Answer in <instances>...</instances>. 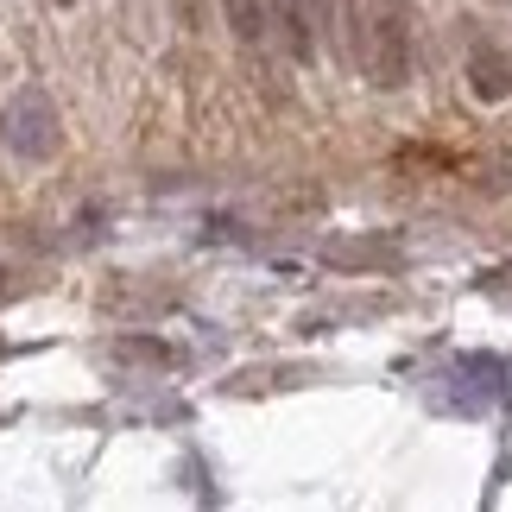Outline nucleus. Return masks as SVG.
Masks as SVG:
<instances>
[{"label":"nucleus","instance_id":"f257e3e1","mask_svg":"<svg viewBox=\"0 0 512 512\" xmlns=\"http://www.w3.org/2000/svg\"><path fill=\"white\" fill-rule=\"evenodd\" d=\"M354 64L373 89L411 83V7L405 0H361L354 7Z\"/></svg>","mask_w":512,"mask_h":512},{"label":"nucleus","instance_id":"f03ea898","mask_svg":"<svg viewBox=\"0 0 512 512\" xmlns=\"http://www.w3.org/2000/svg\"><path fill=\"white\" fill-rule=\"evenodd\" d=\"M0 146H7L19 165H45V159L64 152V114H57V102L38 83L13 89L7 102H0Z\"/></svg>","mask_w":512,"mask_h":512},{"label":"nucleus","instance_id":"7ed1b4c3","mask_svg":"<svg viewBox=\"0 0 512 512\" xmlns=\"http://www.w3.org/2000/svg\"><path fill=\"white\" fill-rule=\"evenodd\" d=\"M468 95L475 102H506L512 95V57L487 38H475V51H468Z\"/></svg>","mask_w":512,"mask_h":512},{"label":"nucleus","instance_id":"20e7f679","mask_svg":"<svg viewBox=\"0 0 512 512\" xmlns=\"http://www.w3.org/2000/svg\"><path fill=\"white\" fill-rule=\"evenodd\" d=\"M266 7H272L279 45L298 57V64H310V57H317V13H310V0H266Z\"/></svg>","mask_w":512,"mask_h":512},{"label":"nucleus","instance_id":"39448f33","mask_svg":"<svg viewBox=\"0 0 512 512\" xmlns=\"http://www.w3.org/2000/svg\"><path fill=\"white\" fill-rule=\"evenodd\" d=\"M222 19H228V32L241 38L247 51H260L272 38V7L266 0H222Z\"/></svg>","mask_w":512,"mask_h":512},{"label":"nucleus","instance_id":"423d86ee","mask_svg":"<svg viewBox=\"0 0 512 512\" xmlns=\"http://www.w3.org/2000/svg\"><path fill=\"white\" fill-rule=\"evenodd\" d=\"M51 7H57V13H70V7H76V0H51Z\"/></svg>","mask_w":512,"mask_h":512},{"label":"nucleus","instance_id":"0eeeda50","mask_svg":"<svg viewBox=\"0 0 512 512\" xmlns=\"http://www.w3.org/2000/svg\"><path fill=\"white\" fill-rule=\"evenodd\" d=\"M177 7H184V13H190V0H177Z\"/></svg>","mask_w":512,"mask_h":512}]
</instances>
